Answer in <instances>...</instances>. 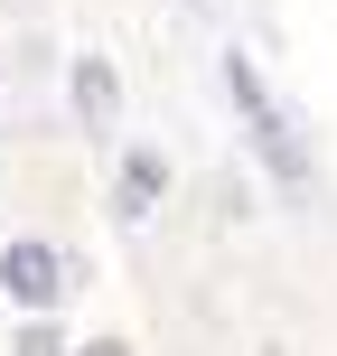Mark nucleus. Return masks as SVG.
I'll list each match as a JSON object with an SVG mask.
<instances>
[{"instance_id":"nucleus-1","label":"nucleus","mask_w":337,"mask_h":356,"mask_svg":"<svg viewBox=\"0 0 337 356\" xmlns=\"http://www.w3.org/2000/svg\"><path fill=\"white\" fill-rule=\"evenodd\" d=\"M225 94H234V113H244V131H253V150L272 160V178H281L290 197L309 188V150H300V131H290V113H281V94L263 85V66H253L244 47L225 56Z\"/></svg>"},{"instance_id":"nucleus-2","label":"nucleus","mask_w":337,"mask_h":356,"mask_svg":"<svg viewBox=\"0 0 337 356\" xmlns=\"http://www.w3.org/2000/svg\"><path fill=\"white\" fill-rule=\"evenodd\" d=\"M0 291L28 309H47L56 291H66V263H56V244H38V234H19V244H0Z\"/></svg>"},{"instance_id":"nucleus-3","label":"nucleus","mask_w":337,"mask_h":356,"mask_svg":"<svg viewBox=\"0 0 337 356\" xmlns=\"http://www.w3.org/2000/svg\"><path fill=\"white\" fill-rule=\"evenodd\" d=\"M160 188H169V169H160V160L141 150V160L122 169V216H150V197H160Z\"/></svg>"},{"instance_id":"nucleus-4","label":"nucleus","mask_w":337,"mask_h":356,"mask_svg":"<svg viewBox=\"0 0 337 356\" xmlns=\"http://www.w3.org/2000/svg\"><path fill=\"white\" fill-rule=\"evenodd\" d=\"M75 104H85L94 122H113V66H104V56H85V66H75Z\"/></svg>"}]
</instances>
